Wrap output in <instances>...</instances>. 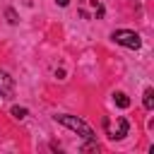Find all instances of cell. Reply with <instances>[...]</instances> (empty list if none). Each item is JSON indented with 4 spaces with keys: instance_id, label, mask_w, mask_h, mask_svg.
Segmentation results:
<instances>
[{
    "instance_id": "cell-1",
    "label": "cell",
    "mask_w": 154,
    "mask_h": 154,
    "mask_svg": "<svg viewBox=\"0 0 154 154\" xmlns=\"http://www.w3.org/2000/svg\"><path fill=\"white\" fill-rule=\"evenodd\" d=\"M55 123L70 128L72 132H77V135L84 137V140H94V130H91L82 118H77V116H67V113H63V116H55Z\"/></svg>"
},
{
    "instance_id": "cell-2",
    "label": "cell",
    "mask_w": 154,
    "mask_h": 154,
    "mask_svg": "<svg viewBox=\"0 0 154 154\" xmlns=\"http://www.w3.org/2000/svg\"><path fill=\"white\" fill-rule=\"evenodd\" d=\"M111 38H113L116 43L125 46V48H132V51H137V48L142 46L140 34H137V31H130V29H116V31L111 34Z\"/></svg>"
},
{
    "instance_id": "cell-3",
    "label": "cell",
    "mask_w": 154,
    "mask_h": 154,
    "mask_svg": "<svg viewBox=\"0 0 154 154\" xmlns=\"http://www.w3.org/2000/svg\"><path fill=\"white\" fill-rule=\"evenodd\" d=\"M10 94H12V77L5 70H0V96H10Z\"/></svg>"
},
{
    "instance_id": "cell-4",
    "label": "cell",
    "mask_w": 154,
    "mask_h": 154,
    "mask_svg": "<svg viewBox=\"0 0 154 154\" xmlns=\"http://www.w3.org/2000/svg\"><path fill=\"white\" fill-rule=\"evenodd\" d=\"M128 128H130V125H128V120H125V118H118V128H116L108 137H111V140H123V137L128 135Z\"/></svg>"
},
{
    "instance_id": "cell-5",
    "label": "cell",
    "mask_w": 154,
    "mask_h": 154,
    "mask_svg": "<svg viewBox=\"0 0 154 154\" xmlns=\"http://www.w3.org/2000/svg\"><path fill=\"white\" fill-rule=\"evenodd\" d=\"M113 101H116V106H120V108H128V106H130V99H128V94H123V91H116V94H113Z\"/></svg>"
},
{
    "instance_id": "cell-6",
    "label": "cell",
    "mask_w": 154,
    "mask_h": 154,
    "mask_svg": "<svg viewBox=\"0 0 154 154\" xmlns=\"http://www.w3.org/2000/svg\"><path fill=\"white\" fill-rule=\"evenodd\" d=\"M142 103H144L147 111L154 108V89H144V99H142Z\"/></svg>"
},
{
    "instance_id": "cell-7",
    "label": "cell",
    "mask_w": 154,
    "mask_h": 154,
    "mask_svg": "<svg viewBox=\"0 0 154 154\" xmlns=\"http://www.w3.org/2000/svg\"><path fill=\"white\" fill-rule=\"evenodd\" d=\"M12 116H14L17 120H22V118H26V108H19V106H12Z\"/></svg>"
},
{
    "instance_id": "cell-8",
    "label": "cell",
    "mask_w": 154,
    "mask_h": 154,
    "mask_svg": "<svg viewBox=\"0 0 154 154\" xmlns=\"http://www.w3.org/2000/svg\"><path fill=\"white\" fill-rule=\"evenodd\" d=\"M7 19H10V22H12V24H14V22H17V19H14V12H12V10H7Z\"/></svg>"
},
{
    "instance_id": "cell-9",
    "label": "cell",
    "mask_w": 154,
    "mask_h": 154,
    "mask_svg": "<svg viewBox=\"0 0 154 154\" xmlns=\"http://www.w3.org/2000/svg\"><path fill=\"white\" fill-rule=\"evenodd\" d=\"M67 2H70V0H58V5H60V7H67Z\"/></svg>"
}]
</instances>
